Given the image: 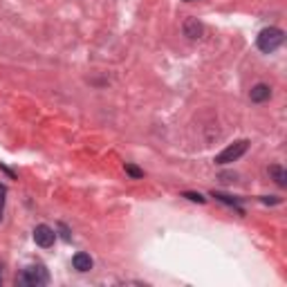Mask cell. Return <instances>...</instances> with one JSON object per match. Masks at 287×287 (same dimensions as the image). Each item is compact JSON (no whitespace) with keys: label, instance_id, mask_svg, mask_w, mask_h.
Here are the masks:
<instances>
[{"label":"cell","instance_id":"3","mask_svg":"<svg viewBox=\"0 0 287 287\" xmlns=\"http://www.w3.org/2000/svg\"><path fill=\"white\" fill-rule=\"evenodd\" d=\"M247 148H249V142L247 140H240V142L231 144V146H226L224 150L216 157V164H231V162L240 160V157L247 152Z\"/></svg>","mask_w":287,"mask_h":287},{"label":"cell","instance_id":"4","mask_svg":"<svg viewBox=\"0 0 287 287\" xmlns=\"http://www.w3.org/2000/svg\"><path fill=\"white\" fill-rule=\"evenodd\" d=\"M34 240H36V244L38 247H52L54 244V240H56V234H54V229L52 226H48V224H38L34 229Z\"/></svg>","mask_w":287,"mask_h":287},{"label":"cell","instance_id":"10","mask_svg":"<svg viewBox=\"0 0 287 287\" xmlns=\"http://www.w3.org/2000/svg\"><path fill=\"white\" fill-rule=\"evenodd\" d=\"M184 198H186V200H191V202H198V204H204V198L200 196V193H191V191H186L184 193Z\"/></svg>","mask_w":287,"mask_h":287},{"label":"cell","instance_id":"11","mask_svg":"<svg viewBox=\"0 0 287 287\" xmlns=\"http://www.w3.org/2000/svg\"><path fill=\"white\" fill-rule=\"evenodd\" d=\"M4 196H7V186L0 184V214H2V206H4Z\"/></svg>","mask_w":287,"mask_h":287},{"label":"cell","instance_id":"13","mask_svg":"<svg viewBox=\"0 0 287 287\" xmlns=\"http://www.w3.org/2000/svg\"><path fill=\"white\" fill-rule=\"evenodd\" d=\"M186 2H193V0H186Z\"/></svg>","mask_w":287,"mask_h":287},{"label":"cell","instance_id":"7","mask_svg":"<svg viewBox=\"0 0 287 287\" xmlns=\"http://www.w3.org/2000/svg\"><path fill=\"white\" fill-rule=\"evenodd\" d=\"M249 96H252L254 104H262V101H267L272 96V88L265 86V83H258V86L252 88V92H249Z\"/></svg>","mask_w":287,"mask_h":287},{"label":"cell","instance_id":"1","mask_svg":"<svg viewBox=\"0 0 287 287\" xmlns=\"http://www.w3.org/2000/svg\"><path fill=\"white\" fill-rule=\"evenodd\" d=\"M283 40H285L283 30H278V27H267V30H262L260 34H258L256 45H258V50H260V52L272 54L274 50H278L280 45H283Z\"/></svg>","mask_w":287,"mask_h":287},{"label":"cell","instance_id":"8","mask_svg":"<svg viewBox=\"0 0 287 287\" xmlns=\"http://www.w3.org/2000/svg\"><path fill=\"white\" fill-rule=\"evenodd\" d=\"M270 175L274 178V182L278 184L280 188H285V186H287V170L283 168V166L272 164V166H270Z\"/></svg>","mask_w":287,"mask_h":287},{"label":"cell","instance_id":"12","mask_svg":"<svg viewBox=\"0 0 287 287\" xmlns=\"http://www.w3.org/2000/svg\"><path fill=\"white\" fill-rule=\"evenodd\" d=\"M61 231H63V238H66V240H70V234H68V229H66V226H63V224H61Z\"/></svg>","mask_w":287,"mask_h":287},{"label":"cell","instance_id":"14","mask_svg":"<svg viewBox=\"0 0 287 287\" xmlns=\"http://www.w3.org/2000/svg\"><path fill=\"white\" fill-rule=\"evenodd\" d=\"M0 283H2V278H0Z\"/></svg>","mask_w":287,"mask_h":287},{"label":"cell","instance_id":"5","mask_svg":"<svg viewBox=\"0 0 287 287\" xmlns=\"http://www.w3.org/2000/svg\"><path fill=\"white\" fill-rule=\"evenodd\" d=\"M72 265H74V270H76V272H90L92 265H94V260L90 258V254L78 252V254H74Z\"/></svg>","mask_w":287,"mask_h":287},{"label":"cell","instance_id":"6","mask_svg":"<svg viewBox=\"0 0 287 287\" xmlns=\"http://www.w3.org/2000/svg\"><path fill=\"white\" fill-rule=\"evenodd\" d=\"M202 22L198 20V18H186L184 20V36L186 38H200L202 36Z\"/></svg>","mask_w":287,"mask_h":287},{"label":"cell","instance_id":"2","mask_svg":"<svg viewBox=\"0 0 287 287\" xmlns=\"http://www.w3.org/2000/svg\"><path fill=\"white\" fill-rule=\"evenodd\" d=\"M48 280H50V276H48V270H45L43 265H32L20 274L18 283L30 285V287H38V285H45Z\"/></svg>","mask_w":287,"mask_h":287},{"label":"cell","instance_id":"9","mask_svg":"<svg viewBox=\"0 0 287 287\" xmlns=\"http://www.w3.org/2000/svg\"><path fill=\"white\" fill-rule=\"evenodd\" d=\"M126 173L128 175H132L135 180H140V178H144V170H140L137 166H132V164H126Z\"/></svg>","mask_w":287,"mask_h":287}]
</instances>
